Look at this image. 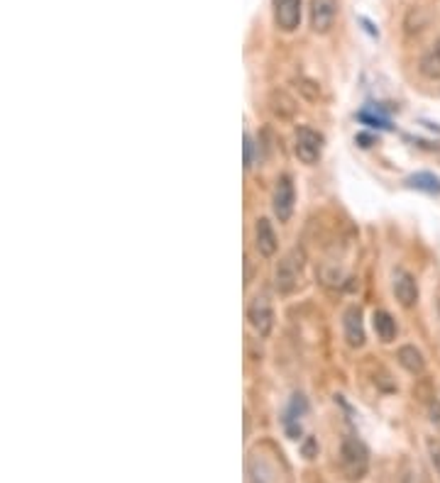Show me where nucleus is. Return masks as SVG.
I'll use <instances>...</instances> for the list:
<instances>
[{
    "label": "nucleus",
    "mask_w": 440,
    "mask_h": 483,
    "mask_svg": "<svg viewBox=\"0 0 440 483\" xmlns=\"http://www.w3.org/2000/svg\"><path fill=\"white\" fill-rule=\"evenodd\" d=\"M296 208V188L291 176H279L277 185H274V193H272V210L277 215L279 222H289L291 215H294Z\"/></svg>",
    "instance_id": "obj_4"
},
{
    "label": "nucleus",
    "mask_w": 440,
    "mask_h": 483,
    "mask_svg": "<svg viewBox=\"0 0 440 483\" xmlns=\"http://www.w3.org/2000/svg\"><path fill=\"white\" fill-rule=\"evenodd\" d=\"M372 327L374 332H377V337L381 339V342H394L396 334H399V327H396V320L389 315L386 310H374L372 315Z\"/></svg>",
    "instance_id": "obj_11"
},
{
    "label": "nucleus",
    "mask_w": 440,
    "mask_h": 483,
    "mask_svg": "<svg viewBox=\"0 0 440 483\" xmlns=\"http://www.w3.org/2000/svg\"><path fill=\"white\" fill-rule=\"evenodd\" d=\"M338 18V0H311V27L316 35H328Z\"/></svg>",
    "instance_id": "obj_7"
},
{
    "label": "nucleus",
    "mask_w": 440,
    "mask_h": 483,
    "mask_svg": "<svg viewBox=\"0 0 440 483\" xmlns=\"http://www.w3.org/2000/svg\"><path fill=\"white\" fill-rule=\"evenodd\" d=\"M421 73L426 78H440V42L421 56Z\"/></svg>",
    "instance_id": "obj_13"
},
{
    "label": "nucleus",
    "mask_w": 440,
    "mask_h": 483,
    "mask_svg": "<svg viewBox=\"0 0 440 483\" xmlns=\"http://www.w3.org/2000/svg\"><path fill=\"white\" fill-rule=\"evenodd\" d=\"M274 23L282 32H294L301 25L304 15V0H272Z\"/></svg>",
    "instance_id": "obj_6"
},
{
    "label": "nucleus",
    "mask_w": 440,
    "mask_h": 483,
    "mask_svg": "<svg viewBox=\"0 0 440 483\" xmlns=\"http://www.w3.org/2000/svg\"><path fill=\"white\" fill-rule=\"evenodd\" d=\"M431 420H433V424H440V405L431 408Z\"/></svg>",
    "instance_id": "obj_16"
},
{
    "label": "nucleus",
    "mask_w": 440,
    "mask_h": 483,
    "mask_svg": "<svg viewBox=\"0 0 440 483\" xmlns=\"http://www.w3.org/2000/svg\"><path fill=\"white\" fill-rule=\"evenodd\" d=\"M254 249L267 259L274 257L279 249V237L267 217H259V220L254 222Z\"/></svg>",
    "instance_id": "obj_9"
},
{
    "label": "nucleus",
    "mask_w": 440,
    "mask_h": 483,
    "mask_svg": "<svg viewBox=\"0 0 440 483\" xmlns=\"http://www.w3.org/2000/svg\"><path fill=\"white\" fill-rule=\"evenodd\" d=\"M304 264L306 257L301 249H291L289 254L279 262L277 267V291L279 293H294L301 283V274H304Z\"/></svg>",
    "instance_id": "obj_2"
},
{
    "label": "nucleus",
    "mask_w": 440,
    "mask_h": 483,
    "mask_svg": "<svg viewBox=\"0 0 440 483\" xmlns=\"http://www.w3.org/2000/svg\"><path fill=\"white\" fill-rule=\"evenodd\" d=\"M252 166V140H250V135L245 137V169H250Z\"/></svg>",
    "instance_id": "obj_15"
},
{
    "label": "nucleus",
    "mask_w": 440,
    "mask_h": 483,
    "mask_svg": "<svg viewBox=\"0 0 440 483\" xmlns=\"http://www.w3.org/2000/svg\"><path fill=\"white\" fill-rule=\"evenodd\" d=\"M340 466H343V474H345L350 481H359L364 474H367L369 452L357 437H345V439H343V444H340Z\"/></svg>",
    "instance_id": "obj_1"
},
{
    "label": "nucleus",
    "mask_w": 440,
    "mask_h": 483,
    "mask_svg": "<svg viewBox=\"0 0 440 483\" xmlns=\"http://www.w3.org/2000/svg\"><path fill=\"white\" fill-rule=\"evenodd\" d=\"M343 330H345V339L350 347H362L364 344V325H362V312L357 305H350L343 315Z\"/></svg>",
    "instance_id": "obj_10"
},
{
    "label": "nucleus",
    "mask_w": 440,
    "mask_h": 483,
    "mask_svg": "<svg viewBox=\"0 0 440 483\" xmlns=\"http://www.w3.org/2000/svg\"><path fill=\"white\" fill-rule=\"evenodd\" d=\"M323 145H326V140H323V135L316 132L314 127H299V130H296L294 154L299 157L301 164H306V166L318 164V159L323 157Z\"/></svg>",
    "instance_id": "obj_3"
},
{
    "label": "nucleus",
    "mask_w": 440,
    "mask_h": 483,
    "mask_svg": "<svg viewBox=\"0 0 440 483\" xmlns=\"http://www.w3.org/2000/svg\"><path fill=\"white\" fill-rule=\"evenodd\" d=\"M391 291H394L396 300L401 307H413L418 302V283L406 269H396L394 279H391Z\"/></svg>",
    "instance_id": "obj_8"
},
{
    "label": "nucleus",
    "mask_w": 440,
    "mask_h": 483,
    "mask_svg": "<svg viewBox=\"0 0 440 483\" xmlns=\"http://www.w3.org/2000/svg\"><path fill=\"white\" fill-rule=\"evenodd\" d=\"M247 320H250V327L254 330V334H259V337H269L274 330V307L272 302L267 298H254L250 302V307H247Z\"/></svg>",
    "instance_id": "obj_5"
},
{
    "label": "nucleus",
    "mask_w": 440,
    "mask_h": 483,
    "mask_svg": "<svg viewBox=\"0 0 440 483\" xmlns=\"http://www.w3.org/2000/svg\"><path fill=\"white\" fill-rule=\"evenodd\" d=\"M396 359H399V364L413 376L423 374V369H426V359H423V354L418 352L416 347H411V344H404V347L396 352Z\"/></svg>",
    "instance_id": "obj_12"
},
{
    "label": "nucleus",
    "mask_w": 440,
    "mask_h": 483,
    "mask_svg": "<svg viewBox=\"0 0 440 483\" xmlns=\"http://www.w3.org/2000/svg\"><path fill=\"white\" fill-rule=\"evenodd\" d=\"M409 185L416 190H423V193H440V178L433 176V173H428V171L413 173V176L409 178Z\"/></svg>",
    "instance_id": "obj_14"
}]
</instances>
